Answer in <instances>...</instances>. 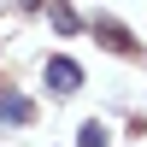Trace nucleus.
I'll return each mask as SVG.
<instances>
[{"label": "nucleus", "instance_id": "f257e3e1", "mask_svg": "<svg viewBox=\"0 0 147 147\" xmlns=\"http://www.w3.org/2000/svg\"><path fill=\"white\" fill-rule=\"evenodd\" d=\"M47 82H53L59 94H71V88H77L82 77H77V65H71V59H53V65H47Z\"/></svg>", "mask_w": 147, "mask_h": 147}, {"label": "nucleus", "instance_id": "f03ea898", "mask_svg": "<svg viewBox=\"0 0 147 147\" xmlns=\"http://www.w3.org/2000/svg\"><path fill=\"white\" fill-rule=\"evenodd\" d=\"M82 147H106V136H100V129L88 124V129H82Z\"/></svg>", "mask_w": 147, "mask_h": 147}]
</instances>
